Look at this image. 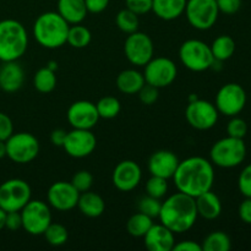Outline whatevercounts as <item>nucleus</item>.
Returning a JSON list of instances; mask_svg holds the SVG:
<instances>
[{"label": "nucleus", "mask_w": 251, "mask_h": 251, "mask_svg": "<svg viewBox=\"0 0 251 251\" xmlns=\"http://www.w3.org/2000/svg\"><path fill=\"white\" fill-rule=\"evenodd\" d=\"M181 64L194 73H202L212 66L215 58L211 47L200 39H188L179 48Z\"/></svg>", "instance_id": "nucleus-6"}, {"label": "nucleus", "mask_w": 251, "mask_h": 251, "mask_svg": "<svg viewBox=\"0 0 251 251\" xmlns=\"http://www.w3.org/2000/svg\"><path fill=\"white\" fill-rule=\"evenodd\" d=\"M6 156V146H5V141H0V159L4 158Z\"/></svg>", "instance_id": "nucleus-50"}, {"label": "nucleus", "mask_w": 251, "mask_h": 251, "mask_svg": "<svg viewBox=\"0 0 251 251\" xmlns=\"http://www.w3.org/2000/svg\"><path fill=\"white\" fill-rule=\"evenodd\" d=\"M247 92L239 83L229 82L223 85L216 95L215 105L220 114L235 117L240 114L247 105Z\"/></svg>", "instance_id": "nucleus-11"}, {"label": "nucleus", "mask_w": 251, "mask_h": 251, "mask_svg": "<svg viewBox=\"0 0 251 251\" xmlns=\"http://www.w3.org/2000/svg\"><path fill=\"white\" fill-rule=\"evenodd\" d=\"M179 158L174 152L168 150H159L152 153L149 159V172L151 176L164 179L173 178L179 164Z\"/></svg>", "instance_id": "nucleus-19"}, {"label": "nucleus", "mask_w": 251, "mask_h": 251, "mask_svg": "<svg viewBox=\"0 0 251 251\" xmlns=\"http://www.w3.org/2000/svg\"><path fill=\"white\" fill-rule=\"evenodd\" d=\"M210 47L215 60L222 61V63L232 58L235 51L234 39L230 36H227V34L218 36Z\"/></svg>", "instance_id": "nucleus-27"}, {"label": "nucleus", "mask_w": 251, "mask_h": 251, "mask_svg": "<svg viewBox=\"0 0 251 251\" xmlns=\"http://www.w3.org/2000/svg\"><path fill=\"white\" fill-rule=\"evenodd\" d=\"M124 53L130 64L135 66H145L153 58V42L151 37L144 32H132L125 39Z\"/></svg>", "instance_id": "nucleus-13"}, {"label": "nucleus", "mask_w": 251, "mask_h": 251, "mask_svg": "<svg viewBox=\"0 0 251 251\" xmlns=\"http://www.w3.org/2000/svg\"><path fill=\"white\" fill-rule=\"evenodd\" d=\"M184 12L190 26L199 31L212 28L220 15L216 0H188Z\"/></svg>", "instance_id": "nucleus-10"}, {"label": "nucleus", "mask_w": 251, "mask_h": 251, "mask_svg": "<svg viewBox=\"0 0 251 251\" xmlns=\"http://www.w3.org/2000/svg\"><path fill=\"white\" fill-rule=\"evenodd\" d=\"M47 68H49L50 70L55 71L56 69H58V63H56V61H49V63L47 64Z\"/></svg>", "instance_id": "nucleus-51"}, {"label": "nucleus", "mask_w": 251, "mask_h": 251, "mask_svg": "<svg viewBox=\"0 0 251 251\" xmlns=\"http://www.w3.org/2000/svg\"><path fill=\"white\" fill-rule=\"evenodd\" d=\"M158 90L159 88L154 87V86L149 85V83H145V85L142 86L141 90L139 91V93H137V95H139L140 100H141L144 104L151 105V104H153L157 100H158V96H159Z\"/></svg>", "instance_id": "nucleus-40"}, {"label": "nucleus", "mask_w": 251, "mask_h": 251, "mask_svg": "<svg viewBox=\"0 0 251 251\" xmlns=\"http://www.w3.org/2000/svg\"><path fill=\"white\" fill-rule=\"evenodd\" d=\"M69 27L70 25L58 11H47L37 17L32 32L39 46L47 49H56L68 41Z\"/></svg>", "instance_id": "nucleus-3"}, {"label": "nucleus", "mask_w": 251, "mask_h": 251, "mask_svg": "<svg viewBox=\"0 0 251 251\" xmlns=\"http://www.w3.org/2000/svg\"><path fill=\"white\" fill-rule=\"evenodd\" d=\"M153 225V218L149 217L145 213H134L126 222V230L131 237L144 238Z\"/></svg>", "instance_id": "nucleus-28"}, {"label": "nucleus", "mask_w": 251, "mask_h": 251, "mask_svg": "<svg viewBox=\"0 0 251 251\" xmlns=\"http://www.w3.org/2000/svg\"><path fill=\"white\" fill-rule=\"evenodd\" d=\"M244 139L227 136L218 140L210 150V161L213 166L229 169L240 166L247 157Z\"/></svg>", "instance_id": "nucleus-5"}, {"label": "nucleus", "mask_w": 251, "mask_h": 251, "mask_svg": "<svg viewBox=\"0 0 251 251\" xmlns=\"http://www.w3.org/2000/svg\"><path fill=\"white\" fill-rule=\"evenodd\" d=\"M80 193L70 181H55L51 184L47 193V201L54 210L66 212L77 206Z\"/></svg>", "instance_id": "nucleus-15"}, {"label": "nucleus", "mask_w": 251, "mask_h": 251, "mask_svg": "<svg viewBox=\"0 0 251 251\" xmlns=\"http://www.w3.org/2000/svg\"><path fill=\"white\" fill-rule=\"evenodd\" d=\"M145 247L150 251H171L176 244L174 233L162 223H153L144 235Z\"/></svg>", "instance_id": "nucleus-20"}, {"label": "nucleus", "mask_w": 251, "mask_h": 251, "mask_svg": "<svg viewBox=\"0 0 251 251\" xmlns=\"http://www.w3.org/2000/svg\"><path fill=\"white\" fill-rule=\"evenodd\" d=\"M141 167L131 159H125L115 166L112 174L113 185L123 193H129L136 189L141 183Z\"/></svg>", "instance_id": "nucleus-17"}, {"label": "nucleus", "mask_w": 251, "mask_h": 251, "mask_svg": "<svg viewBox=\"0 0 251 251\" xmlns=\"http://www.w3.org/2000/svg\"><path fill=\"white\" fill-rule=\"evenodd\" d=\"M31 199V186L26 180L9 179L0 185V207L6 212L21 211Z\"/></svg>", "instance_id": "nucleus-9"}, {"label": "nucleus", "mask_w": 251, "mask_h": 251, "mask_svg": "<svg viewBox=\"0 0 251 251\" xmlns=\"http://www.w3.org/2000/svg\"><path fill=\"white\" fill-rule=\"evenodd\" d=\"M162 202L159 199H154L152 196H144L140 199L139 203H137V208L139 212L145 213L146 216L151 218H158L159 211H161Z\"/></svg>", "instance_id": "nucleus-36"}, {"label": "nucleus", "mask_w": 251, "mask_h": 251, "mask_svg": "<svg viewBox=\"0 0 251 251\" xmlns=\"http://www.w3.org/2000/svg\"><path fill=\"white\" fill-rule=\"evenodd\" d=\"M66 134L68 132L63 129H55L51 131L50 134V141L54 146H58V147H63L64 142H65L66 139Z\"/></svg>", "instance_id": "nucleus-48"}, {"label": "nucleus", "mask_w": 251, "mask_h": 251, "mask_svg": "<svg viewBox=\"0 0 251 251\" xmlns=\"http://www.w3.org/2000/svg\"><path fill=\"white\" fill-rule=\"evenodd\" d=\"M115 24H117L118 28L124 33L130 34L132 32L139 31L140 21H139V15L132 12L129 9H123L118 12L117 17H115Z\"/></svg>", "instance_id": "nucleus-32"}, {"label": "nucleus", "mask_w": 251, "mask_h": 251, "mask_svg": "<svg viewBox=\"0 0 251 251\" xmlns=\"http://www.w3.org/2000/svg\"><path fill=\"white\" fill-rule=\"evenodd\" d=\"M14 134V124L10 117L0 112V141H6Z\"/></svg>", "instance_id": "nucleus-42"}, {"label": "nucleus", "mask_w": 251, "mask_h": 251, "mask_svg": "<svg viewBox=\"0 0 251 251\" xmlns=\"http://www.w3.org/2000/svg\"><path fill=\"white\" fill-rule=\"evenodd\" d=\"M198 217L195 198L180 191L171 195L162 202L158 215L159 222L174 234H181L191 229Z\"/></svg>", "instance_id": "nucleus-2"}, {"label": "nucleus", "mask_w": 251, "mask_h": 251, "mask_svg": "<svg viewBox=\"0 0 251 251\" xmlns=\"http://www.w3.org/2000/svg\"><path fill=\"white\" fill-rule=\"evenodd\" d=\"M33 86L38 92L50 93L56 86L55 71L44 66L41 68L33 76Z\"/></svg>", "instance_id": "nucleus-31"}, {"label": "nucleus", "mask_w": 251, "mask_h": 251, "mask_svg": "<svg viewBox=\"0 0 251 251\" xmlns=\"http://www.w3.org/2000/svg\"><path fill=\"white\" fill-rule=\"evenodd\" d=\"M188 0H152V11L158 19L173 21L185 11Z\"/></svg>", "instance_id": "nucleus-24"}, {"label": "nucleus", "mask_w": 251, "mask_h": 251, "mask_svg": "<svg viewBox=\"0 0 251 251\" xmlns=\"http://www.w3.org/2000/svg\"><path fill=\"white\" fill-rule=\"evenodd\" d=\"M92 41V34L87 27L82 26L81 24L70 25L68 32V41L66 43L73 48L82 49L86 48Z\"/></svg>", "instance_id": "nucleus-29"}, {"label": "nucleus", "mask_w": 251, "mask_h": 251, "mask_svg": "<svg viewBox=\"0 0 251 251\" xmlns=\"http://www.w3.org/2000/svg\"><path fill=\"white\" fill-rule=\"evenodd\" d=\"M232 119L227 124L228 136L237 137V139H244L248 134V124L244 119L239 118L238 115L230 117Z\"/></svg>", "instance_id": "nucleus-37"}, {"label": "nucleus", "mask_w": 251, "mask_h": 251, "mask_svg": "<svg viewBox=\"0 0 251 251\" xmlns=\"http://www.w3.org/2000/svg\"><path fill=\"white\" fill-rule=\"evenodd\" d=\"M195 203L198 215L202 217L203 220L213 221L220 217L221 213H222L221 199L212 190L206 191V193L195 198Z\"/></svg>", "instance_id": "nucleus-22"}, {"label": "nucleus", "mask_w": 251, "mask_h": 251, "mask_svg": "<svg viewBox=\"0 0 251 251\" xmlns=\"http://www.w3.org/2000/svg\"><path fill=\"white\" fill-rule=\"evenodd\" d=\"M220 12L226 15H233L239 11L242 6V0H216Z\"/></svg>", "instance_id": "nucleus-43"}, {"label": "nucleus", "mask_w": 251, "mask_h": 251, "mask_svg": "<svg viewBox=\"0 0 251 251\" xmlns=\"http://www.w3.org/2000/svg\"><path fill=\"white\" fill-rule=\"evenodd\" d=\"M86 9L91 14H100L109 5V0H85Z\"/></svg>", "instance_id": "nucleus-46"}, {"label": "nucleus", "mask_w": 251, "mask_h": 251, "mask_svg": "<svg viewBox=\"0 0 251 251\" xmlns=\"http://www.w3.org/2000/svg\"><path fill=\"white\" fill-rule=\"evenodd\" d=\"M238 189L244 198H251V163L240 172L238 176Z\"/></svg>", "instance_id": "nucleus-39"}, {"label": "nucleus", "mask_w": 251, "mask_h": 251, "mask_svg": "<svg viewBox=\"0 0 251 251\" xmlns=\"http://www.w3.org/2000/svg\"><path fill=\"white\" fill-rule=\"evenodd\" d=\"M28 34L17 20L5 19L0 21V60L17 61L27 50Z\"/></svg>", "instance_id": "nucleus-4"}, {"label": "nucleus", "mask_w": 251, "mask_h": 251, "mask_svg": "<svg viewBox=\"0 0 251 251\" xmlns=\"http://www.w3.org/2000/svg\"><path fill=\"white\" fill-rule=\"evenodd\" d=\"M178 191L191 198L212 190L215 183V168L212 162L200 156H194L180 161L173 176Z\"/></svg>", "instance_id": "nucleus-1"}, {"label": "nucleus", "mask_w": 251, "mask_h": 251, "mask_svg": "<svg viewBox=\"0 0 251 251\" xmlns=\"http://www.w3.org/2000/svg\"><path fill=\"white\" fill-rule=\"evenodd\" d=\"M201 247L202 251H228L232 248V242L227 233L216 230L203 239Z\"/></svg>", "instance_id": "nucleus-30"}, {"label": "nucleus", "mask_w": 251, "mask_h": 251, "mask_svg": "<svg viewBox=\"0 0 251 251\" xmlns=\"http://www.w3.org/2000/svg\"><path fill=\"white\" fill-rule=\"evenodd\" d=\"M43 235L47 242H48V244L53 245V247H61V245L68 242L69 238V233L65 226L53 222L44 230Z\"/></svg>", "instance_id": "nucleus-34"}, {"label": "nucleus", "mask_w": 251, "mask_h": 251, "mask_svg": "<svg viewBox=\"0 0 251 251\" xmlns=\"http://www.w3.org/2000/svg\"><path fill=\"white\" fill-rule=\"evenodd\" d=\"M96 108H97L100 118H102V119H113L120 113L122 104H120L119 100L117 97L105 96V97H102L96 103Z\"/></svg>", "instance_id": "nucleus-33"}, {"label": "nucleus", "mask_w": 251, "mask_h": 251, "mask_svg": "<svg viewBox=\"0 0 251 251\" xmlns=\"http://www.w3.org/2000/svg\"><path fill=\"white\" fill-rule=\"evenodd\" d=\"M69 124L73 129L91 130L100 119L95 103L90 100H76L66 112Z\"/></svg>", "instance_id": "nucleus-18"}, {"label": "nucleus", "mask_w": 251, "mask_h": 251, "mask_svg": "<svg viewBox=\"0 0 251 251\" xmlns=\"http://www.w3.org/2000/svg\"><path fill=\"white\" fill-rule=\"evenodd\" d=\"M76 207L86 217L97 218L102 216L103 212H104L105 202L102 199V196L98 195L97 193L88 190L80 194Z\"/></svg>", "instance_id": "nucleus-25"}, {"label": "nucleus", "mask_w": 251, "mask_h": 251, "mask_svg": "<svg viewBox=\"0 0 251 251\" xmlns=\"http://www.w3.org/2000/svg\"><path fill=\"white\" fill-rule=\"evenodd\" d=\"M239 218L245 225H251V198H245L238 208Z\"/></svg>", "instance_id": "nucleus-45"}, {"label": "nucleus", "mask_w": 251, "mask_h": 251, "mask_svg": "<svg viewBox=\"0 0 251 251\" xmlns=\"http://www.w3.org/2000/svg\"><path fill=\"white\" fill-rule=\"evenodd\" d=\"M5 218H6V211L0 207V230L5 228Z\"/></svg>", "instance_id": "nucleus-49"}, {"label": "nucleus", "mask_w": 251, "mask_h": 251, "mask_svg": "<svg viewBox=\"0 0 251 251\" xmlns=\"http://www.w3.org/2000/svg\"><path fill=\"white\" fill-rule=\"evenodd\" d=\"M6 156L17 164L34 161L39 153V141L33 134L16 132L5 141Z\"/></svg>", "instance_id": "nucleus-7"}, {"label": "nucleus", "mask_w": 251, "mask_h": 251, "mask_svg": "<svg viewBox=\"0 0 251 251\" xmlns=\"http://www.w3.org/2000/svg\"><path fill=\"white\" fill-rule=\"evenodd\" d=\"M78 193H85L91 189L93 184V176L88 171H78L74 174L73 179L70 181Z\"/></svg>", "instance_id": "nucleus-38"}, {"label": "nucleus", "mask_w": 251, "mask_h": 251, "mask_svg": "<svg viewBox=\"0 0 251 251\" xmlns=\"http://www.w3.org/2000/svg\"><path fill=\"white\" fill-rule=\"evenodd\" d=\"M25 82V71L17 61H6L0 68V88L6 93L17 92Z\"/></svg>", "instance_id": "nucleus-21"}, {"label": "nucleus", "mask_w": 251, "mask_h": 251, "mask_svg": "<svg viewBox=\"0 0 251 251\" xmlns=\"http://www.w3.org/2000/svg\"><path fill=\"white\" fill-rule=\"evenodd\" d=\"M146 193L149 196L154 199H163L168 193V183L167 179L161 176H151V178L146 183Z\"/></svg>", "instance_id": "nucleus-35"}, {"label": "nucleus", "mask_w": 251, "mask_h": 251, "mask_svg": "<svg viewBox=\"0 0 251 251\" xmlns=\"http://www.w3.org/2000/svg\"><path fill=\"white\" fill-rule=\"evenodd\" d=\"M58 12L69 25L81 24L88 14L85 0H58Z\"/></svg>", "instance_id": "nucleus-23"}, {"label": "nucleus", "mask_w": 251, "mask_h": 251, "mask_svg": "<svg viewBox=\"0 0 251 251\" xmlns=\"http://www.w3.org/2000/svg\"><path fill=\"white\" fill-rule=\"evenodd\" d=\"M125 5L139 16L152 11V0H125Z\"/></svg>", "instance_id": "nucleus-41"}, {"label": "nucleus", "mask_w": 251, "mask_h": 251, "mask_svg": "<svg viewBox=\"0 0 251 251\" xmlns=\"http://www.w3.org/2000/svg\"><path fill=\"white\" fill-rule=\"evenodd\" d=\"M178 75V69L172 59L158 56L152 58L145 65V82L157 88H163L172 85Z\"/></svg>", "instance_id": "nucleus-12"}, {"label": "nucleus", "mask_w": 251, "mask_h": 251, "mask_svg": "<svg viewBox=\"0 0 251 251\" xmlns=\"http://www.w3.org/2000/svg\"><path fill=\"white\" fill-rule=\"evenodd\" d=\"M174 251H202V247L199 243L193 242V240H184L174 244Z\"/></svg>", "instance_id": "nucleus-47"}, {"label": "nucleus", "mask_w": 251, "mask_h": 251, "mask_svg": "<svg viewBox=\"0 0 251 251\" xmlns=\"http://www.w3.org/2000/svg\"><path fill=\"white\" fill-rule=\"evenodd\" d=\"M97 146V139L91 130L73 129L66 134L63 149L73 158H85L90 156Z\"/></svg>", "instance_id": "nucleus-16"}, {"label": "nucleus", "mask_w": 251, "mask_h": 251, "mask_svg": "<svg viewBox=\"0 0 251 251\" xmlns=\"http://www.w3.org/2000/svg\"><path fill=\"white\" fill-rule=\"evenodd\" d=\"M5 228L11 232H16L20 228H22V218L20 211H12V212H6V218H5Z\"/></svg>", "instance_id": "nucleus-44"}, {"label": "nucleus", "mask_w": 251, "mask_h": 251, "mask_svg": "<svg viewBox=\"0 0 251 251\" xmlns=\"http://www.w3.org/2000/svg\"><path fill=\"white\" fill-rule=\"evenodd\" d=\"M22 228L31 235H43L51 223L50 206L42 200H29L21 211Z\"/></svg>", "instance_id": "nucleus-8"}, {"label": "nucleus", "mask_w": 251, "mask_h": 251, "mask_svg": "<svg viewBox=\"0 0 251 251\" xmlns=\"http://www.w3.org/2000/svg\"><path fill=\"white\" fill-rule=\"evenodd\" d=\"M115 83H117L118 90L122 93L135 95V93H139V91L146 82H145L144 74L135 69H126L117 76Z\"/></svg>", "instance_id": "nucleus-26"}, {"label": "nucleus", "mask_w": 251, "mask_h": 251, "mask_svg": "<svg viewBox=\"0 0 251 251\" xmlns=\"http://www.w3.org/2000/svg\"><path fill=\"white\" fill-rule=\"evenodd\" d=\"M220 112L213 103L205 100H195L189 102L185 109L186 122L191 127L200 131L210 130L217 124Z\"/></svg>", "instance_id": "nucleus-14"}]
</instances>
